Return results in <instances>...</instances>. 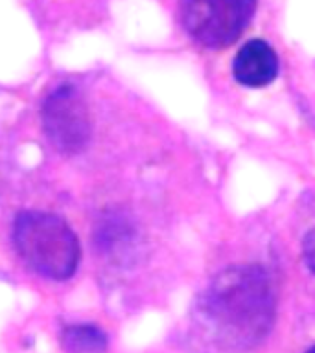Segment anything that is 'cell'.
Segmentation results:
<instances>
[{"instance_id": "4", "label": "cell", "mask_w": 315, "mask_h": 353, "mask_svg": "<svg viewBox=\"0 0 315 353\" xmlns=\"http://www.w3.org/2000/svg\"><path fill=\"white\" fill-rule=\"evenodd\" d=\"M44 134L55 151L77 154L85 151L93 137L90 110L83 94L74 85H61L43 103Z\"/></svg>"}, {"instance_id": "7", "label": "cell", "mask_w": 315, "mask_h": 353, "mask_svg": "<svg viewBox=\"0 0 315 353\" xmlns=\"http://www.w3.org/2000/svg\"><path fill=\"white\" fill-rule=\"evenodd\" d=\"M303 258L306 267L309 269V272L315 276V228L304 236L303 239Z\"/></svg>"}, {"instance_id": "2", "label": "cell", "mask_w": 315, "mask_h": 353, "mask_svg": "<svg viewBox=\"0 0 315 353\" xmlns=\"http://www.w3.org/2000/svg\"><path fill=\"white\" fill-rule=\"evenodd\" d=\"M13 245L39 276L65 281L77 270L82 247L63 217L46 212H21L13 223Z\"/></svg>"}, {"instance_id": "1", "label": "cell", "mask_w": 315, "mask_h": 353, "mask_svg": "<svg viewBox=\"0 0 315 353\" xmlns=\"http://www.w3.org/2000/svg\"><path fill=\"white\" fill-rule=\"evenodd\" d=\"M271 278L256 263L234 265L216 276L201 300V313L227 347L249 350L267 336L275 322Z\"/></svg>"}, {"instance_id": "6", "label": "cell", "mask_w": 315, "mask_h": 353, "mask_svg": "<svg viewBox=\"0 0 315 353\" xmlns=\"http://www.w3.org/2000/svg\"><path fill=\"white\" fill-rule=\"evenodd\" d=\"M107 344V335L93 324L68 325L61 333V346L66 353H104Z\"/></svg>"}, {"instance_id": "8", "label": "cell", "mask_w": 315, "mask_h": 353, "mask_svg": "<svg viewBox=\"0 0 315 353\" xmlns=\"http://www.w3.org/2000/svg\"><path fill=\"white\" fill-rule=\"evenodd\" d=\"M306 353H315V346L309 347V350H308V352H306Z\"/></svg>"}, {"instance_id": "5", "label": "cell", "mask_w": 315, "mask_h": 353, "mask_svg": "<svg viewBox=\"0 0 315 353\" xmlns=\"http://www.w3.org/2000/svg\"><path fill=\"white\" fill-rule=\"evenodd\" d=\"M232 76L243 87H267L278 76V55L267 41L251 39L238 50L232 63Z\"/></svg>"}, {"instance_id": "3", "label": "cell", "mask_w": 315, "mask_h": 353, "mask_svg": "<svg viewBox=\"0 0 315 353\" xmlns=\"http://www.w3.org/2000/svg\"><path fill=\"white\" fill-rule=\"evenodd\" d=\"M256 11V0H181L179 17L188 37L209 50L231 46Z\"/></svg>"}]
</instances>
